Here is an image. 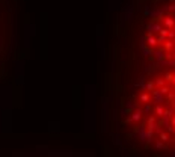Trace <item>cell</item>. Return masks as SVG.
I'll return each mask as SVG.
<instances>
[{
  "mask_svg": "<svg viewBox=\"0 0 175 157\" xmlns=\"http://www.w3.org/2000/svg\"><path fill=\"white\" fill-rule=\"evenodd\" d=\"M116 122L134 157H175V67H146L121 97Z\"/></svg>",
  "mask_w": 175,
  "mask_h": 157,
  "instance_id": "cell-1",
  "label": "cell"
},
{
  "mask_svg": "<svg viewBox=\"0 0 175 157\" xmlns=\"http://www.w3.org/2000/svg\"><path fill=\"white\" fill-rule=\"evenodd\" d=\"M140 44L150 63L175 67V0H154L145 8Z\"/></svg>",
  "mask_w": 175,
  "mask_h": 157,
  "instance_id": "cell-2",
  "label": "cell"
}]
</instances>
